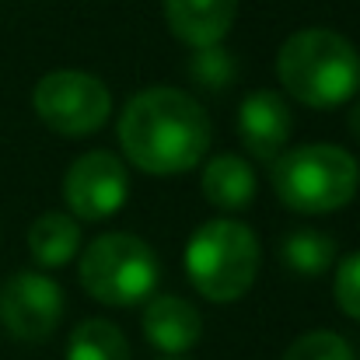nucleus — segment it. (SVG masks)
Segmentation results:
<instances>
[{
  "instance_id": "nucleus-1",
  "label": "nucleus",
  "mask_w": 360,
  "mask_h": 360,
  "mask_svg": "<svg viewBox=\"0 0 360 360\" xmlns=\"http://www.w3.org/2000/svg\"><path fill=\"white\" fill-rule=\"evenodd\" d=\"M120 147L147 175L193 172L210 150V116L179 88H147L122 109Z\"/></svg>"
},
{
  "instance_id": "nucleus-2",
  "label": "nucleus",
  "mask_w": 360,
  "mask_h": 360,
  "mask_svg": "<svg viewBox=\"0 0 360 360\" xmlns=\"http://www.w3.org/2000/svg\"><path fill=\"white\" fill-rule=\"evenodd\" d=\"M276 77L301 105L336 109L360 91V53L333 28H301L280 46Z\"/></svg>"
},
{
  "instance_id": "nucleus-3",
  "label": "nucleus",
  "mask_w": 360,
  "mask_h": 360,
  "mask_svg": "<svg viewBox=\"0 0 360 360\" xmlns=\"http://www.w3.org/2000/svg\"><path fill=\"white\" fill-rule=\"evenodd\" d=\"M273 193L294 214H333L354 203L360 189L357 158L333 143H301L273 161Z\"/></svg>"
},
{
  "instance_id": "nucleus-4",
  "label": "nucleus",
  "mask_w": 360,
  "mask_h": 360,
  "mask_svg": "<svg viewBox=\"0 0 360 360\" xmlns=\"http://www.w3.org/2000/svg\"><path fill=\"white\" fill-rule=\"evenodd\" d=\"M186 273L207 301L231 304L259 276V238L241 221H207L186 245Z\"/></svg>"
},
{
  "instance_id": "nucleus-5",
  "label": "nucleus",
  "mask_w": 360,
  "mask_h": 360,
  "mask_svg": "<svg viewBox=\"0 0 360 360\" xmlns=\"http://www.w3.org/2000/svg\"><path fill=\"white\" fill-rule=\"evenodd\" d=\"M77 273H81V287L95 301L109 308H129L154 297V287L161 280V262L143 238L126 231H109L88 245Z\"/></svg>"
},
{
  "instance_id": "nucleus-6",
  "label": "nucleus",
  "mask_w": 360,
  "mask_h": 360,
  "mask_svg": "<svg viewBox=\"0 0 360 360\" xmlns=\"http://www.w3.org/2000/svg\"><path fill=\"white\" fill-rule=\"evenodd\" d=\"M35 116L60 136H91L112 116L105 81L84 70H53L32 91Z\"/></svg>"
},
{
  "instance_id": "nucleus-7",
  "label": "nucleus",
  "mask_w": 360,
  "mask_h": 360,
  "mask_svg": "<svg viewBox=\"0 0 360 360\" xmlns=\"http://www.w3.org/2000/svg\"><path fill=\"white\" fill-rule=\"evenodd\" d=\"M129 196V175L116 154L88 150L81 154L63 179V203L77 221H109L122 210Z\"/></svg>"
},
{
  "instance_id": "nucleus-8",
  "label": "nucleus",
  "mask_w": 360,
  "mask_h": 360,
  "mask_svg": "<svg viewBox=\"0 0 360 360\" xmlns=\"http://www.w3.org/2000/svg\"><path fill=\"white\" fill-rule=\"evenodd\" d=\"M63 319V290L46 273H14L0 287V322L14 340L42 343Z\"/></svg>"
},
{
  "instance_id": "nucleus-9",
  "label": "nucleus",
  "mask_w": 360,
  "mask_h": 360,
  "mask_svg": "<svg viewBox=\"0 0 360 360\" xmlns=\"http://www.w3.org/2000/svg\"><path fill=\"white\" fill-rule=\"evenodd\" d=\"M290 105L276 91H252L238 105V136L252 158L273 165L290 140Z\"/></svg>"
},
{
  "instance_id": "nucleus-10",
  "label": "nucleus",
  "mask_w": 360,
  "mask_h": 360,
  "mask_svg": "<svg viewBox=\"0 0 360 360\" xmlns=\"http://www.w3.org/2000/svg\"><path fill=\"white\" fill-rule=\"evenodd\" d=\"M143 336L154 350L161 354H186L200 343L203 336V319L196 311V304H189L186 297L175 294H158L147 297L143 308Z\"/></svg>"
},
{
  "instance_id": "nucleus-11",
  "label": "nucleus",
  "mask_w": 360,
  "mask_h": 360,
  "mask_svg": "<svg viewBox=\"0 0 360 360\" xmlns=\"http://www.w3.org/2000/svg\"><path fill=\"white\" fill-rule=\"evenodd\" d=\"M238 18V0H165L172 35L193 49L221 46Z\"/></svg>"
},
{
  "instance_id": "nucleus-12",
  "label": "nucleus",
  "mask_w": 360,
  "mask_h": 360,
  "mask_svg": "<svg viewBox=\"0 0 360 360\" xmlns=\"http://www.w3.org/2000/svg\"><path fill=\"white\" fill-rule=\"evenodd\" d=\"M255 189H259L255 172L248 168V161H241L238 154H217L203 165V196L217 210L238 214L245 207H252Z\"/></svg>"
},
{
  "instance_id": "nucleus-13",
  "label": "nucleus",
  "mask_w": 360,
  "mask_h": 360,
  "mask_svg": "<svg viewBox=\"0 0 360 360\" xmlns=\"http://www.w3.org/2000/svg\"><path fill=\"white\" fill-rule=\"evenodd\" d=\"M81 248V228L70 214H42L28 228V252L39 266L60 269Z\"/></svg>"
},
{
  "instance_id": "nucleus-14",
  "label": "nucleus",
  "mask_w": 360,
  "mask_h": 360,
  "mask_svg": "<svg viewBox=\"0 0 360 360\" xmlns=\"http://www.w3.org/2000/svg\"><path fill=\"white\" fill-rule=\"evenodd\" d=\"M67 360H129V343L120 326L105 319H88L70 333Z\"/></svg>"
},
{
  "instance_id": "nucleus-15",
  "label": "nucleus",
  "mask_w": 360,
  "mask_h": 360,
  "mask_svg": "<svg viewBox=\"0 0 360 360\" xmlns=\"http://www.w3.org/2000/svg\"><path fill=\"white\" fill-rule=\"evenodd\" d=\"M280 262L297 276H319L336 262V241L322 231H290L280 245Z\"/></svg>"
},
{
  "instance_id": "nucleus-16",
  "label": "nucleus",
  "mask_w": 360,
  "mask_h": 360,
  "mask_svg": "<svg viewBox=\"0 0 360 360\" xmlns=\"http://www.w3.org/2000/svg\"><path fill=\"white\" fill-rule=\"evenodd\" d=\"M189 74L200 88L207 91H224L235 81V56L224 46H207L196 49V56L189 60Z\"/></svg>"
},
{
  "instance_id": "nucleus-17",
  "label": "nucleus",
  "mask_w": 360,
  "mask_h": 360,
  "mask_svg": "<svg viewBox=\"0 0 360 360\" xmlns=\"http://www.w3.org/2000/svg\"><path fill=\"white\" fill-rule=\"evenodd\" d=\"M283 360H354V350L340 333L315 329V333H304L301 340H294Z\"/></svg>"
},
{
  "instance_id": "nucleus-18",
  "label": "nucleus",
  "mask_w": 360,
  "mask_h": 360,
  "mask_svg": "<svg viewBox=\"0 0 360 360\" xmlns=\"http://www.w3.org/2000/svg\"><path fill=\"white\" fill-rule=\"evenodd\" d=\"M333 290H336V304H340V311L360 322V252L347 255V259L340 262Z\"/></svg>"
},
{
  "instance_id": "nucleus-19",
  "label": "nucleus",
  "mask_w": 360,
  "mask_h": 360,
  "mask_svg": "<svg viewBox=\"0 0 360 360\" xmlns=\"http://www.w3.org/2000/svg\"><path fill=\"white\" fill-rule=\"evenodd\" d=\"M350 133H354V140L360 143V102L354 105V112H350Z\"/></svg>"
},
{
  "instance_id": "nucleus-20",
  "label": "nucleus",
  "mask_w": 360,
  "mask_h": 360,
  "mask_svg": "<svg viewBox=\"0 0 360 360\" xmlns=\"http://www.w3.org/2000/svg\"><path fill=\"white\" fill-rule=\"evenodd\" d=\"M172 360H175V357H172Z\"/></svg>"
}]
</instances>
